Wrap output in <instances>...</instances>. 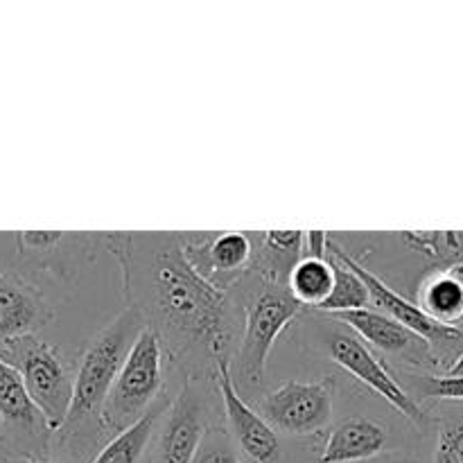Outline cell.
<instances>
[{
	"instance_id": "cell-1",
	"label": "cell",
	"mask_w": 463,
	"mask_h": 463,
	"mask_svg": "<svg viewBox=\"0 0 463 463\" xmlns=\"http://www.w3.org/2000/svg\"><path fill=\"white\" fill-rule=\"evenodd\" d=\"M118 240L127 298L143 312L167 351L193 366L211 364L213 371L217 360H231L235 315L224 288L203 279L172 235L145 240L143 258L131 247V235Z\"/></svg>"
},
{
	"instance_id": "cell-2",
	"label": "cell",
	"mask_w": 463,
	"mask_h": 463,
	"mask_svg": "<svg viewBox=\"0 0 463 463\" xmlns=\"http://www.w3.org/2000/svg\"><path fill=\"white\" fill-rule=\"evenodd\" d=\"M145 328H147V321H145L143 312L129 307L118 315L102 333L90 339L75 371L71 414H68L61 432H57L61 446L90 448L86 432H90L93 441H98V430L102 432L99 416H102L104 402H107L136 339Z\"/></svg>"
},
{
	"instance_id": "cell-3",
	"label": "cell",
	"mask_w": 463,
	"mask_h": 463,
	"mask_svg": "<svg viewBox=\"0 0 463 463\" xmlns=\"http://www.w3.org/2000/svg\"><path fill=\"white\" fill-rule=\"evenodd\" d=\"M165 344L154 328H145L136 339L111 393L102 407L99 428L102 432H125L143 420L161 402L165 384Z\"/></svg>"
},
{
	"instance_id": "cell-4",
	"label": "cell",
	"mask_w": 463,
	"mask_h": 463,
	"mask_svg": "<svg viewBox=\"0 0 463 463\" xmlns=\"http://www.w3.org/2000/svg\"><path fill=\"white\" fill-rule=\"evenodd\" d=\"M0 357L21 373L27 396L41 411L52 434L61 432L72 405L75 375L59 348L36 337L18 339L0 346Z\"/></svg>"
},
{
	"instance_id": "cell-5",
	"label": "cell",
	"mask_w": 463,
	"mask_h": 463,
	"mask_svg": "<svg viewBox=\"0 0 463 463\" xmlns=\"http://www.w3.org/2000/svg\"><path fill=\"white\" fill-rule=\"evenodd\" d=\"M301 310V303L283 285L265 280L262 288L253 292L244 307V330L235 353V375L240 383L249 387L262 383L276 339Z\"/></svg>"
},
{
	"instance_id": "cell-6",
	"label": "cell",
	"mask_w": 463,
	"mask_h": 463,
	"mask_svg": "<svg viewBox=\"0 0 463 463\" xmlns=\"http://www.w3.org/2000/svg\"><path fill=\"white\" fill-rule=\"evenodd\" d=\"M52 437L21 373L0 357V448L12 459L48 461Z\"/></svg>"
},
{
	"instance_id": "cell-7",
	"label": "cell",
	"mask_w": 463,
	"mask_h": 463,
	"mask_svg": "<svg viewBox=\"0 0 463 463\" xmlns=\"http://www.w3.org/2000/svg\"><path fill=\"white\" fill-rule=\"evenodd\" d=\"M335 249L339 251V256L348 262L353 271L360 276L366 283L371 294V307H378L380 312H384L387 317H392L393 321H398L401 326H405L407 330H411L414 335H419L420 339L432 346L434 355L439 357L443 366V373L450 369L457 362V357L463 353V328H450V326H441L439 321H434L432 317L425 315L416 301H410V298L402 297L401 292H396L393 288H389L380 276L371 274L369 269L360 265L337 240L333 238ZM441 373V375H443Z\"/></svg>"
},
{
	"instance_id": "cell-8",
	"label": "cell",
	"mask_w": 463,
	"mask_h": 463,
	"mask_svg": "<svg viewBox=\"0 0 463 463\" xmlns=\"http://www.w3.org/2000/svg\"><path fill=\"white\" fill-rule=\"evenodd\" d=\"M258 414L289 437L317 434L333 420V380L298 383L289 380L258 401Z\"/></svg>"
},
{
	"instance_id": "cell-9",
	"label": "cell",
	"mask_w": 463,
	"mask_h": 463,
	"mask_svg": "<svg viewBox=\"0 0 463 463\" xmlns=\"http://www.w3.org/2000/svg\"><path fill=\"white\" fill-rule=\"evenodd\" d=\"M211 393L199 375H188L179 396L163 414L158 463H193L203 437L213 428Z\"/></svg>"
},
{
	"instance_id": "cell-10",
	"label": "cell",
	"mask_w": 463,
	"mask_h": 463,
	"mask_svg": "<svg viewBox=\"0 0 463 463\" xmlns=\"http://www.w3.org/2000/svg\"><path fill=\"white\" fill-rule=\"evenodd\" d=\"M326 355L339 364L342 369H346L348 373L355 380H360L362 384L375 392L378 396H383L384 401L392 407H396L405 419H410L411 423L419 425V428H428L434 423L432 416L410 396V393L402 389V384L398 383L396 375L383 364L380 357H375L371 353V348L362 342L360 337L348 333H333L326 337Z\"/></svg>"
},
{
	"instance_id": "cell-11",
	"label": "cell",
	"mask_w": 463,
	"mask_h": 463,
	"mask_svg": "<svg viewBox=\"0 0 463 463\" xmlns=\"http://www.w3.org/2000/svg\"><path fill=\"white\" fill-rule=\"evenodd\" d=\"M215 383L220 389L222 405H224L226 428L233 437L235 446L244 457L253 463H276L280 459V439L279 432L258 414L256 407L244 402L240 389L231 375V360H217Z\"/></svg>"
},
{
	"instance_id": "cell-12",
	"label": "cell",
	"mask_w": 463,
	"mask_h": 463,
	"mask_svg": "<svg viewBox=\"0 0 463 463\" xmlns=\"http://www.w3.org/2000/svg\"><path fill=\"white\" fill-rule=\"evenodd\" d=\"M333 319L342 321L344 326L355 330L360 339L369 342L384 355L396 357L398 362L414 366V371H419V373H443V366L439 357L434 355L432 346L384 312L366 307V310L335 315Z\"/></svg>"
},
{
	"instance_id": "cell-13",
	"label": "cell",
	"mask_w": 463,
	"mask_h": 463,
	"mask_svg": "<svg viewBox=\"0 0 463 463\" xmlns=\"http://www.w3.org/2000/svg\"><path fill=\"white\" fill-rule=\"evenodd\" d=\"M54 319L43 294L25 279L0 271V346L36 337Z\"/></svg>"
},
{
	"instance_id": "cell-14",
	"label": "cell",
	"mask_w": 463,
	"mask_h": 463,
	"mask_svg": "<svg viewBox=\"0 0 463 463\" xmlns=\"http://www.w3.org/2000/svg\"><path fill=\"white\" fill-rule=\"evenodd\" d=\"M185 258L206 280L215 283L217 276H235L253 265V238L240 231L220 233L197 244H185ZM217 285V283H215Z\"/></svg>"
},
{
	"instance_id": "cell-15",
	"label": "cell",
	"mask_w": 463,
	"mask_h": 463,
	"mask_svg": "<svg viewBox=\"0 0 463 463\" xmlns=\"http://www.w3.org/2000/svg\"><path fill=\"white\" fill-rule=\"evenodd\" d=\"M389 434L383 423L366 416H348L328 434L319 463H357L383 455Z\"/></svg>"
},
{
	"instance_id": "cell-16",
	"label": "cell",
	"mask_w": 463,
	"mask_h": 463,
	"mask_svg": "<svg viewBox=\"0 0 463 463\" xmlns=\"http://www.w3.org/2000/svg\"><path fill=\"white\" fill-rule=\"evenodd\" d=\"M416 306L450 328H463V262L434 265L416 289Z\"/></svg>"
},
{
	"instance_id": "cell-17",
	"label": "cell",
	"mask_w": 463,
	"mask_h": 463,
	"mask_svg": "<svg viewBox=\"0 0 463 463\" xmlns=\"http://www.w3.org/2000/svg\"><path fill=\"white\" fill-rule=\"evenodd\" d=\"M335 288V267L330 258L303 256L289 274L288 289L303 307L319 310Z\"/></svg>"
},
{
	"instance_id": "cell-18",
	"label": "cell",
	"mask_w": 463,
	"mask_h": 463,
	"mask_svg": "<svg viewBox=\"0 0 463 463\" xmlns=\"http://www.w3.org/2000/svg\"><path fill=\"white\" fill-rule=\"evenodd\" d=\"M170 402L172 401L158 402L143 420L131 425L125 432L116 434V437L93 457L90 463H138L143 459L149 441H152L158 419H163V414H165V410L170 407Z\"/></svg>"
},
{
	"instance_id": "cell-19",
	"label": "cell",
	"mask_w": 463,
	"mask_h": 463,
	"mask_svg": "<svg viewBox=\"0 0 463 463\" xmlns=\"http://www.w3.org/2000/svg\"><path fill=\"white\" fill-rule=\"evenodd\" d=\"M328 258L335 267V288L330 294L328 301L319 307L317 312L321 315H346V312H357L371 307V294L366 288L364 280L355 274V271L348 267V262L339 256V251L335 249L333 238L328 244Z\"/></svg>"
},
{
	"instance_id": "cell-20",
	"label": "cell",
	"mask_w": 463,
	"mask_h": 463,
	"mask_svg": "<svg viewBox=\"0 0 463 463\" xmlns=\"http://www.w3.org/2000/svg\"><path fill=\"white\" fill-rule=\"evenodd\" d=\"M398 383L416 402H463V375L419 373V371H398Z\"/></svg>"
},
{
	"instance_id": "cell-21",
	"label": "cell",
	"mask_w": 463,
	"mask_h": 463,
	"mask_svg": "<svg viewBox=\"0 0 463 463\" xmlns=\"http://www.w3.org/2000/svg\"><path fill=\"white\" fill-rule=\"evenodd\" d=\"M432 463H463V402H437Z\"/></svg>"
},
{
	"instance_id": "cell-22",
	"label": "cell",
	"mask_w": 463,
	"mask_h": 463,
	"mask_svg": "<svg viewBox=\"0 0 463 463\" xmlns=\"http://www.w3.org/2000/svg\"><path fill=\"white\" fill-rule=\"evenodd\" d=\"M193 463H244L242 452L235 446L226 425H213L203 437Z\"/></svg>"
},
{
	"instance_id": "cell-23",
	"label": "cell",
	"mask_w": 463,
	"mask_h": 463,
	"mask_svg": "<svg viewBox=\"0 0 463 463\" xmlns=\"http://www.w3.org/2000/svg\"><path fill=\"white\" fill-rule=\"evenodd\" d=\"M68 233H59V231H21V233H14L16 240L18 251L25 253V256H36L45 258L52 251H57L63 244Z\"/></svg>"
},
{
	"instance_id": "cell-24",
	"label": "cell",
	"mask_w": 463,
	"mask_h": 463,
	"mask_svg": "<svg viewBox=\"0 0 463 463\" xmlns=\"http://www.w3.org/2000/svg\"><path fill=\"white\" fill-rule=\"evenodd\" d=\"M443 375H463V353H461L459 357H457L455 364H452L450 369H448Z\"/></svg>"
},
{
	"instance_id": "cell-25",
	"label": "cell",
	"mask_w": 463,
	"mask_h": 463,
	"mask_svg": "<svg viewBox=\"0 0 463 463\" xmlns=\"http://www.w3.org/2000/svg\"><path fill=\"white\" fill-rule=\"evenodd\" d=\"M12 461H14V459H12V457H9V455H7V452H5V450H3V448H0V463H12Z\"/></svg>"
},
{
	"instance_id": "cell-26",
	"label": "cell",
	"mask_w": 463,
	"mask_h": 463,
	"mask_svg": "<svg viewBox=\"0 0 463 463\" xmlns=\"http://www.w3.org/2000/svg\"><path fill=\"white\" fill-rule=\"evenodd\" d=\"M25 463H59V461H50L48 459V461H25Z\"/></svg>"
}]
</instances>
